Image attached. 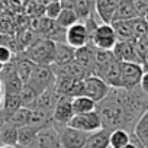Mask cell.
Instances as JSON below:
<instances>
[{
  "label": "cell",
  "instance_id": "1",
  "mask_svg": "<svg viewBox=\"0 0 148 148\" xmlns=\"http://www.w3.org/2000/svg\"><path fill=\"white\" fill-rule=\"evenodd\" d=\"M96 112L102 121L103 129H106L109 132H112L115 129L128 131V121H126L125 109H123L122 103L119 102L113 89H110V93L108 95L106 99H103L100 103H97Z\"/></svg>",
  "mask_w": 148,
  "mask_h": 148
},
{
  "label": "cell",
  "instance_id": "2",
  "mask_svg": "<svg viewBox=\"0 0 148 148\" xmlns=\"http://www.w3.org/2000/svg\"><path fill=\"white\" fill-rule=\"evenodd\" d=\"M55 52H57V44L51 39L39 38L34 41L26 51H23V55L32 61L35 65H52L55 61Z\"/></svg>",
  "mask_w": 148,
  "mask_h": 148
},
{
  "label": "cell",
  "instance_id": "3",
  "mask_svg": "<svg viewBox=\"0 0 148 148\" xmlns=\"http://www.w3.org/2000/svg\"><path fill=\"white\" fill-rule=\"evenodd\" d=\"M26 84H29L38 95L54 87L55 74H54L52 67L51 65H35L34 71H32V76Z\"/></svg>",
  "mask_w": 148,
  "mask_h": 148
},
{
  "label": "cell",
  "instance_id": "4",
  "mask_svg": "<svg viewBox=\"0 0 148 148\" xmlns=\"http://www.w3.org/2000/svg\"><path fill=\"white\" fill-rule=\"evenodd\" d=\"M60 135V144L62 148H83L86 145V141L89 139V134H84L82 131H77L68 125H55Z\"/></svg>",
  "mask_w": 148,
  "mask_h": 148
},
{
  "label": "cell",
  "instance_id": "5",
  "mask_svg": "<svg viewBox=\"0 0 148 148\" xmlns=\"http://www.w3.org/2000/svg\"><path fill=\"white\" fill-rule=\"evenodd\" d=\"M142 76H144L142 64L121 62V89L132 90L139 87Z\"/></svg>",
  "mask_w": 148,
  "mask_h": 148
},
{
  "label": "cell",
  "instance_id": "6",
  "mask_svg": "<svg viewBox=\"0 0 148 148\" xmlns=\"http://www.w3.org/2000/svg\"><path fill=\"white\" fill-rule=\"evenodd\" d=\"M116 42H118V39H116L113 26L100 23L92 38L90 47H93L95 49H99V51H112L115 48Z\"/></svg>",
  "mask_w": 148,
  "mask_h": 148
},
{
  "label": "cell",
  "instance_id": "7",
  "mask_svg": "<svg viewBox=\"0 0 148 148\" xmlns=\"http://www.w3.org/2000/svg\"><path fill=\"white\" fill-rule=\"evenodd\" d=\"M68 126L82 131L84 134H95L100 129H103L102 126V121L97 115V112H90V113H83V115H74V118L70 121Z\"/></svg>",
  "mask_w": 148,
  "mask_h": 148
},
{
  "label": "cell",
  "instance_id": "8",
  "mask_svg": "<svg viewBox=\"0 0 148 148\" xmlns=\"http://www.w3.org/2000/svg\"><path fill=\"white\" fill-rule=\"evenodd\" d=\"M110 93V87L97 76H90L84 79V93L83 96L92 99L96 105L108 97Z\"/></svg>",
  "mask_w": 148,
  "mask_h": 148
},
{
  "label": "cell",
  "instance_id": "9",
  "mask_svg": "<svg viewBox=\"0 0 148 148\" xmlns=\"http://www.w3.org/2000/svg\"><path fill=\"white\" fill-rule=\"evenodd\" d=\"M74 61H76L82 70L86 73V76H95L96 70V49L90 45H86L83 48L76 49V55H74Z\"/></svg>",
  "mask_w": 148,
  "mask_h": 148
},
{
  "label": "cell",
  "instance_id": "10",
  "mask_svg": "<svg viewBox=\"0 0 148 148\" xmlns=\"http://www.w3.org/2000/svg\"><path fill=\"white\" fill-rule=\"evenodd\" d=\"M65 44L71 47L73 49H79L89 45V36H87V31L83 22L73 25L71 28L65 31Z\"/></svg>",
  "mask_w": 148,
  "mask_h": 148
},
{
  "label": "cell",
  "instance_id": "11",
  "mask_svg": "<svg viewBox=\"0 0 148 148\" xmlns=\"http://www.w3.org/2000/svg\"><path fill=\"white\" fill-rule=\"evenodd\" d=\"M115 58L119 62H135V64H142L136 49H135V44L134 41H118L115 48L112 49Z\"/></svg>",
  "mask_w": 148,
  "mask_h": 148
},
{
  "label": "cell",
  "instance_id": "12",
  "mask_svg": "<svg viewBox=\"0 0 148 148\" xmlns=\"http://www.w3.org/2000/svg\"><path fill=\"white\" fill-rule=\"evenodd\" d=\"M73 118H74L73 99L65 97V96H60L58 103L52 112V122L55 125H68Z\"/></svg>",
  "mask_w": 148,
  "mask_h": 148
},
{
  "label": "cell",
  "instance_id": "13",
  "mask_svg": "<svg viewBox=\"0 0 148 148\" xmlns=\"http://www.w3.org/2000/svg\"><path fill=\"white\" fill-rule=\"evenodd\" d=\"M119 0H97L95 2V12L105 25H112Z\"/></svg>",
  "mask_w": 148,
  "mask_h": 148
},
{
  "label": "cell",
  "instance_id": "14",
  "mask_svg": "<svg viewBox=\"0 0 148 148\" xmlns=\"http://www.w3.org/2000/svg\"><path fill=\"white\" fill-rule=\"evenodd\" d=\"M58 99H60L58 93L55 92L54 87H51V89L45 90L44 93H41L38 96V99L35 100V103L31 109H38V110H42V112L52 115V112H54V109L58 103Z\"/></svg>",
  "mask_w": 148,
  "mask_h": 148
},
{
  "label": "cell",
  "instance_id": "15",
  "mask_svg": "<svg viewBox=\"0 0 148 148\" xmlns=\"http://www.w3.org/2000/svg\"><path fill=\"white\" fill-rule=\"evenodd\" d=\"M60 142V135L54 123L51 126H47L38 132L36 136V148H52Z\"/></svg>",
  "mask_w": 148,
  "mask_h": 148
},
{
  "label": "cell",
  "instance_id": "16",
  "mask_svg": "<svg viewBox=\"0 0 148 148\" xmlns=\"http://www.w3.org/2000/svg\"><path fill=\"white\" fill-rule=\"evenodd\" d=\"M13 61H15V71H16V74H18V77L23 82V84H26V83L29 82L31 76H32V71H34L35 64H34L32 61H29V60L23 55V52H22L21 55L15 57Z\"/></svg>",
  "mask_w": 148,
  "mask_h": 148
},
{
  "label": "cell",
  "instance_id": "17",
  "mask_svg": "<svg viewBox=\"0 0 148 148\" xmlns=\"http://www.w3.org/2000/svg\"><path fill=\"white\" fill-rule=\"evenodd\" d=\"M138 18V13L135 10L134 2L131 0H119L115 16H113V22H122V21H134ZM112 22V23H113Z\"/></svg>",
  "mask_w": 148,
  "mask_h": 148
},
{
  "label": "cell",
  "instance_id": "18",
  "mask_svg": "<svg viewBox=\"0 0 148 148\" xmlns=\"http://www.w3.org/2000/svg\"><path fill=\"white\" fill-rule=\"evenodd\" d=\"M74 55H76V49H73L71 47H68L65 42L57 44V52H55V61L51 67L54 68H60L64 67L70 62L74 61Z\"/></svg>",
  "mask_w": 148,
  "mask_h": 148
},
{
  "label": "cell",
  "instance_id": "19",
  "mask_svg": "<svg viewBox=\"0 0 148 148\" xmlns=\"http://www.w3.org/2000/svg\"><path fill=\"white\" fill-rule=\"evenodd\" d=\"M52 123H54L52 115L42 112V110H38V109H29V123H28V126L41 131L47 126H51Z\"/></svg>",
  "mask_w": 148,
  "mask_h": 148
},
{
  "label": "cell",
  "instance_id": "20",
  "mask_svg": "<svg viewBox=\"0 0 148 148\" xmlns=\"http://www.w3.org/2000/svg\"><path fill=\"white\" fill-rule=\"evenodd\" d=\"M38 129L31 128V126H25L21 128L18 132V145L19 148H31V147H36V136H38Z\"/></svg>",
  "mask_w": 148,
  "mask_h": 148
},
{
  "label": "cell",
  "instance_id": "21",
  "mask_svg": "<svg viewBox=\"0 0 148 148\" xmlns=\"http://www.w3.org/2000/svg\"><path fill=\"white\" fill-rule=\"evenodd\" d=\"M116 39L118 41H134V22L132 21H122L112 23Z\"/></svg>",
  "mask_w": 148,
  "mask_h": 148
},
{
  "label": "cell",
  "instance_id": "22",
  "mask_svg": "<svg viewBox=\"0 0 148 148\" xmlns=\"http://www.w3.org/2000/svg\"><path fill=\"white\" fill-rule=\"evenodd\" d=\"M18 132L19 129L6 122L0 131V147H16L18 145Z\"/></svg>",
  "mask_w": 148,
  "mask_h": 148
},
{
  "label": "cell",
  "instance_id": "23",
  "mask_svg": "<svg viewBox=\"0 0 148 148\" xmlns=\"http://www.w3.org/2000/svg\"><path fill=\"white\" fill-rule=\"evenodd\" d=\"M73 10L76 12L80 22H84L92 16L95 10V2H90V0H73Z\"/></svg>",
  "mask_w": 148,
  "mask_h": 148
},
{
  "label": "cell",
  "instance_id": "24",
  "mask_svg": "<svg viewBox=\"0 0 148 148\" xmlns=\"http://www.w3.org/2000/svg\"><path fill=\"white\" fill-rule=\"evenodd\" d=\"M109 135L110 132L106 129H100L95 134H90L83 148H109Z\"/></svg>",
  "mask_w": 148,
  "mask_h": 148
},
{
  "label": "cell",
  "instance_id": "25",
  "mask_svg": "<svg viewBox=\"0 0 148 148\" xmlns=\"http://www.w3.org/2000/svg\"><path fill=\"white\" fill-rule=\"evenodd\" d=\"M96 103L86 97V96H79L73 99V110L74 115H83V113H90V112H96Z\"/></svg>",
  "mask_w": 148,
  "mask_h": 148
},
{
  "label": "cell",
  "instance_id": "26",
  "mask_svg": "<svg viewBox=\"0 0 148 148\" xmlns=\"http://www.w3.org/2000/svg\"><path fill=\"white\" fill-rule=\"evenodd\" d=\"M21 108H22V103H21L19 95H5V102L2 105V112H3V116H5L6 121L15 112H18Z\"/></svg>",
  "mask_w": 148,
  "mask_h": 148
},
{
  "label": "cell",
  "instance_id": "27",
  "mask_svg": "<svg viewBox=\"0 0 148 148\" xmlns=\"http://www.w3.org/2000/svg\"><path fill=\"white\" fill-rule=\"evenodd\" d=\"M132 134H129L125 129H115L109 135V147L112 148H123L131 142Z\"/></svg>",
  "mask_w": 148,
  "mask_h": 148
},
{
  "label": "cell",
  "instance_id": "28",
  "mask_svg": "<svg viewBox=\"0 0 148 148\" xmlns=\"http://www.w3.org/2000/svg\"><path fill=\"white\" fill-rule=\"evenodd\" d=\"M132 135L141 142L144 148H148V112L141 118V121L136 123Z\"/></svg>",
  "mask_w": 148,
  "mask_h": 148
},
{
  "label": "cell",
  "instance_id": "29",
  "mask_svg": "<svg viewBox=\"0 0 148 148\" xmlns=\"http://www.w3.org/2000/svg\"><path fill=\"white\" fill-rule=\"evenodd\" d=\"M55 22H57V25L61 26L62 29H68V28H71L73 25L79 23L80 21H79L76 12H74L73 9H62Z\"/></svg>",
  "mask_w": 148,
  "mask_h": 148
},
{
  "label": "cell",
  "instance_id": "30",
  "mask_svg": "<svg viewBox=\"0 0 148 148\" xmlns=\"http://www.w3.org/2000/svg\"><path fill=\"white\" fill-rule=\"evenodd\" d=\"M6 122H9L10 125H13V126L18 128V129L28 126V123H29V109H28V108H21V109H19L18 112H15Z\"/></svg>",
  "mask_w": 148,
  "mask_h": 148
},
{
  "label": "cell",
  "instance_id": "31",
  "mask_svg": "<svg viewBox=\"0 0 148 148\" xmlns=\"http://www.w3.org/2000/svg\"><path fill=\"white\" fill-rule=\"evenodd\" d=\"M38 93L29 86V84H25L19 93V99H21V103H22V108H28L31 109L35 103V100L38 99Z\"/></svg>",
  "mask_w": 148,
  "mask_h": 148
},
{
  "label": "cell",
  "instance_id": "32",
  "mask_svg": "<svg viewBox=\"0 0 148 148\" xmlns=\"http://www.w3.org/2000/svg\"><path fill=\"white\" fill-rule=\"evenodd\" d=\"M61 2L60 0H51V2H47L45 5V18L49 21H57V18L61 13Z\"/></svg>",
  "mask_w": 148,
  "mask_h": 148
},
{
  "label": "cell",
  "instance_id": "33",
  "mask_svg": "<svg viewBox=\"0 0 148 148\" xmlns=\"http://www.w3.org/2000/svg\"><path fill=\"white\" fill-rule=\"evenodd\" d=\"M15 55H13V51L10 48H8L6 45H2L0 44V62L3 65H8L13 61Z\"/></svg>",
  "mask_w": 148,
  "mask_h": 148
},
{
  "label": "cell",
  "instance_id": "34",
  "mask_svg": "<svg viewBox=\"0 0 148 148\" xmlns=\"http://www.w3.org/2000/svg\"><path fill=\"white\" fill-rule=\"evenodd\" d=\"M139 89H141L145 95H148V71H144V76H142V80H141Z\"/></svg>",
  "mask_w": 148,
  "mask_h": 148
},
{
  "label": "cell",
  "instance_id": "35",
  "mask_svg": "<svg viewBox=\"0 0 148 148\" xmlns=\"http://www.w3.org/2000/svg\"><path fill=\"white\" fill-rule=\"evenodd\" d=\"M123 148H139V145H138V139L132 135V136H131V142H129L128 145H125Z\"/></svg>",
  "mask_w": 148,
  "mask_h": 148
},
{
  "label": "cell",
  "instance_id": "36",
  "mask_svg": "<svg viewBox=\"0 0 148 148\" xmlns=\"http://www.w3.org/2000/svg\"><path fill=\"white\" fill-rule=\"evenodd\" d=\"M3 102H5V92H3V90H0V109H2Z\"/></svg>",
  "mask_w": 148,
  "mask_h": 148
},
{
  "label": "cell",
  "instance_id": "37",
  "mask_svg": "<svg viewBox=\"0 0 148 148\" xmlns=\"http://www.w3.org/2000/svg\"><path fill=\"white\" fill-rule=\"evenodd\" d=\"M3 68H5V65H3L2 62H0V73H2V71H3Z\"/></svg>",
  "mask_w": 148,
  "mask_h": 148
},
{
  "label": "cell",
  "instance_id": "38",
  "mask_svg": "<svg viewBox=\"0 0 148 148\" xmlns=\"http://www.w3.org/2000/svg\"><path fill=\"white\" fill-rule=\"evenodd\" d=\"M0 90H3V83H2V80H0Z\"/></svg>",
  "mask_w": 148,
  "mask_h": 148
},
{
  "label": "cell",
  "instance_id": "39",
  "mask_svg": "<svg viewBox=\"0 0 148 148\" xmlns=\"http://www.w3.org/2000/svg\"><path fill=\"white\" fill-rule=\"evenodd\" d=\"M0 148H18V147H0Z\"/></svg>",
  "mask_w": 148,
  "mask_h": 148
}]
</instances>
